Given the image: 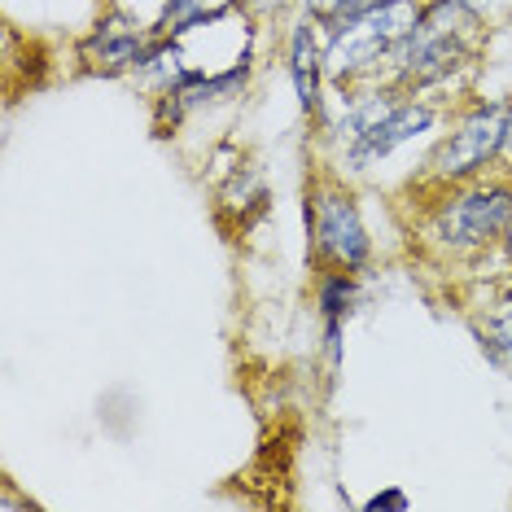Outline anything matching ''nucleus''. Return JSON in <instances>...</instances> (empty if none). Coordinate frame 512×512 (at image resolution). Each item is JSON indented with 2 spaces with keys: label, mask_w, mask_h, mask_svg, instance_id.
<instances>
[{
  "label": "nucleus",
  "mask_w": 512,
  "mask_h": 512,
  "mask_svg": "<svg viewBox=\"0 0 512 512\" xmlns=\"http://www.w3.org/2000/svg\"><path fill=\"white\" fill-rule=\"evenodd\" d=\"M250 84H254V53L241 57V62H232V66H219V71L197 66V71L184 79L180 88H171L167 97L149 101V106H154V127L162 136H171L184 119H193V114L241 101L250 92Z\"/></svg>",
  "instance_id": "8"
},
{
  "label": "nucleus",
  "mask_w": 512,
  "mask_h": 512,
  "mask_svg": "<svg viewBox=\"0 0 512 512\" xmlns=\"http://www.w3.org/2000/svg\"><path fill=\"white\" fill-rule=\"evenodd\" d=\"M232 206L241 211V228H246L254 215H267V184L254 167H237L224 189H219V211H232Z\"/></svg>",
  "instance_id": "13"
},
{
  "label": "nucleus",
  "mask_w": 512,
  "mask_h": 512,
  "mask_svg": "<svg viewBox=\"0 0 512 512\" xmlns=\"http://www.w3.org/2000/svg\"><path fill=\"white\" fill-rule=\"evenodd\" d=\"M364 5H372V0H302V14L316 18L320 27H329V22L355 14V9H364Z\"/></svg>",
  "instance_id": "15"
},
{
  "label": "nucleus",
  "mask_w": 512,
  "mask_h": 512,
  "mask_svg": "<svg viewBox=\"0 0 512 512\" xmlns=\"http://www.w3.org/2000/svg\"><path fill=\"white\" fill-rule=\"evenodd\" d=\"M425 0H372L324 27V71L329 88L386 84L394 49L421 22Z\"/></svg>",
  "instance_id": "4"
},
{
  "label": "nucleus",
  "mask_w": 512,
  "mask_h": 512,
  "mask_svg": "<svg viewBox=\"0 0 512 512\" xmlns=\"http://www.w3.org/2000/svg\"><path fill=\"white\" fill-rule=\"evenodd\" d=\"M504 123L508 97H460L442 132L434 136V145H429L412 189H447V184L504 171Z\"/></svg>",
  "instance_id": "5"
},
{
  "label": "nucleus",
  "mask_w": 512,
  "mask_h": 512,
  "mask_svg": "<svg viewBox=\"0 0 512 512\" xmlns=\"http://www.w3.org/2000/svg\"><path fill=\"white\" fill-rule=\"evenodd\" d=\"M302 224H307V254L316 272H359L372 267V232L364 219V206L351 189V180L337 167L311 171L302 189Z\"/></svg>",
  "instance_id": "6"
},
{
  "label": "nucleus",
  "mask_w": 512,
  "mask_h": 512,
  "mask_svg": "<svg viewBox=\"0 0 512 512\" xmlns=\"http://www.w3.org/2000/svg\"><path fill=\"white\" fill-rule=\"evenodd\" d=\"M491 36V18L473 0H425L421 22L390 57L386 84L456 106L469 97V75L477 71Z\"/></svg>",
  "instance_id": "2"
},
{
  "label": "nucleus",
  "mask_w": 512,
  "mask_h": 512,
  "mask_svg": "<svg viewBox=\"0 0 512 512\" xmlns=\"http://www.w3.org/2000/svg\"><path fill=\"white\" fill-rule=\"evenodd\" d=\"M158 36L154 27L132 14L123 5H110L106 14L92 22V31L79 40V62L88 75H106V79H132L141 66L154 57Z\"/></svg>",
  "instance_id": "7"
},
{
  "label": "nucleus",
  "mask_w": 512,
  "mask_h": 512,
  "mask_svg": "<svg viewBox=\"0 0 512 512\" xmlns=\"http://www.w3.org/2000/svg\"><path fill=\"white\" fill-rule=\"evenodd\" d=\"M412 241L434 263H477L504 250L512 224V171H491L447 189H416Z\"/></svg>",
  "instance_id": "3"
},
{
  "label": "nucleus",
  "mask_w": 512,
  "mask_h": 512,
  "mask_svg": "<svg viewBox=\"0 0 512 512\" xmlns=\"http://www.w3.org/2000/svg\"><path fill=\"white\" fill-rule=\"evenodd\" d=\"M364 307V276L359 272H316V311L320 320H351Z\"/></svg>",
  "instance_id": "12"
},
{
  "label": "nucleus",
  "mask_w": 512,
  "mask_h": 512,
  "mask_svg": "<svg viewBox=\"0 0 512 512\" xmlns=\"http://www.w3.org/2000/svg\"><path fill=\"white\" fill-rule=\"evenodd\" d=\"M241 14V0H158V14L149 18L158 40H189L224 18Z\"/></svg>",
  "instance_id": "11"
},
{
  "label": "nucleus",
  "mask_w": 512,
  "mask_h": 512,
  "mask_svg": "<svg viewBox=\"0 0 512 512\" xmlns=\"http://www.w3.org/2000/svg\"><path fill=\"white\" fill-rule=\"evenodd\" d=\"M504 171H512V97H508V123H504Z\"/></svg>",
  "instance_id": "17"
},
{
  "label": "nucleus",
  "mask_w": 512,
  "mask_h": 512,
  "mask_svg": "<svg viewBox=\"0 0 512 512\" xmlns=\"http://www.w3.org/2000/svg\"><path fill=\"white\" fill-rule=\"evenodd\" d=\"M469 329L486 364L512 377V294H491L477 302L469 311Z\"/></svg>",
  "instance_id": "10"
},
{
  "label": "nucleus",
  "mask_w": 512,
  "mask_h": 512,
  "mask_svg": "<svg viewBox=\"0 0 512 512\" xmlns=\"http://www.w3.org/2000/svg\"><path fill=\"white\" fill-rule=\"evenodd\" d=\"M333 97L320 114L316 132L329 145L333 162L346 180L377 176L386 162L403 149L434 136L447 123L451 106L421 92H407L399 84H364V88H333Z\"/></svg>",
  "instance_id": "1"
},
{
  "label": "nucleus",
  "mask_w": 512,
  "mask_h": 512,
  "mask_svg": "<svg viewBox=\"0 0 512 512\" xmlns=\"http://www.w3.org/2000/svg\"><path fill=\"white\" fill-rule=\"evenodd\" d=\"M285 75L294 84L298 114L311 127L320 123L324 106H329V71H324V27L316 18L298 14L285 27Z\"/></svg>",
  "instance_id": "9"
},
{
  "label": "nucleus",
  "mask_w": 512,
  "mask_h": 512,
  "mask_svg": "<svg viewBox=\"0 0 512 512\" xmlns=\"http://www.w3.org/2000/svg\"><path fill=\"white\" fill-rule=\"evenodd\" d=\"M407 508H412V495L403 486H386V491L364 499V512H407Z\"/></svg>",
  "instance_id": "16"
},
{
  "label": "nucleus",
  "mask_w": 512,
  "mask_h": 512,
  "mask_svg": "<svg viewBox=\"0 0 512 512\" xmlns=\"http://www.w3.org/2000/svg\"><path fill=\"white\" fill-rule=\"evenodd\" d=\"M320 355L329 372H342V355H346V324L342 320H320Z\"/></svg>",
  "instance_id": "14"
},
{
  "label": "nucleus",
  "mask_w": 512,
  "mask_h": 512,
  "mask_svg": "<svg viewBox=\"0 0 512 512\" xmlns=\"http://www.w3.org/2000/svg\"><path fill=\"white\" fill-rule=\"evenodd\" d=\"M504 254H508V263H512V224H508V237H504Z\"/></svg>",
  "instance_id": "18"
}]
</instances>
